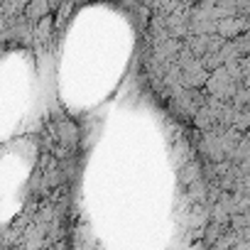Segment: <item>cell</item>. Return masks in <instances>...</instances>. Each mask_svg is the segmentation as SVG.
I'll use <instances>...</instances> for the list:
<instances>
[{"instance_id": "1", "label": "cell", "mask_w": 250, "mask_h": 250, "mask_svg": "<svg viewBox=\"0 0 250 250\" xmlns=\"http://www.w3.org/2000/svg\"><path fill=\"white\" fill-rule=\"evenodd\" d=\"M52 10V3L49 0H30V3L25 5V15L30 22H40L42 18H47Z\"/></svg>"}, {"instance_id": "3", "label": "cell", "mask_w": 250, "mask_h": 250, "mask_svg": "<svg viewBox=\"0 0 250 250\" xmlns=\"http://www.w3.org/2000/svg\"><path fill=\"white\" fill-rule=\"evenodd\" d=\"M196 179H201V165H199V162H187V165L182 167V172H179V182H182L184 187H189V184H194Z\"/></svg>"}, {"instance_id": "5", "label": "cell", "mask_w": 250, "mask_h": 250, "mask_svg": "<svg viewBox=\"0 0 250 250\" xmlns=\"http://www.w3.org/2000/svg\"><path fill=\"white\" fill-rule=\"evenodd\" d=\"M52 25H54V20L47 15V18H42L40 22H37V40H47L49 35H52Z\"/></svg>"}, {"instance_id": "2", "label": "cell", "mask_w": 250, "mask_h": 250, "mask_svg": "<svg viewBox=\"0 0 250 250\" xmlns=\"http://www.w3.org/2000/svg\"><path fill=\"white\" fill-rule=\"evenodd\" d=\"M57 138H59L62 145L74 147V145L79 143V128H76L71 120H62V123H59V128H57Z\"/></svg>"}, {"instance_id": "4", "label": "cell", "mask_w": 250, "mask_h": 250, "mask_svg": "<svg viewBox=\"0 0 250 250\" xmlns=\"http://www.w3.org/2000/svg\"><path fill=\"white\" fill-rule=\"evenodd\" d=\"M208 191H211V189H208L201 179H196L194 184H189V199L196 201V204H204V201L208 199Z\"/></svg>"}]
</instances>
